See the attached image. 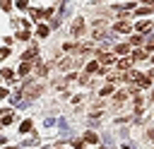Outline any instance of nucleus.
<instances>
[{"mask_svg":"<svg viewBox=\"0 0 154 149\" xmlns=\"http://www.w3.org/2000/svg\"><path fill=\"white\" fill-rule=\"evenodd\" d=\"M130 50V46L128 43H120V46H116V53H128Z\"/></svg>","mask_w":154,"mask_h":149,"instance_id":"obj_10","label":"nucleus"},{"mask_svg":"<svg viewBox=\"0 0 154 149\" xmlns=\"http://www.w3.org/2000/svg\"><path fill=\"white\" fill-rule=\"evenodd\" d=\"M36 34H38V36H48V26H43V24H41V26L36 29Z\"/></svg>","mask_w":154,"mask_h":149,"instance_id":"obj_13","label":"nucleus"},{"mask_svg":"<svg viewBox=\"0 0 154 149\" xmlns=\"http://www.w3.org/2000/svg\"><path fill=\"white\" fill-rule=\"evenodd\" d=\"M7 149H12V147H7Z\"/></svg>","mask_w":154,"mask_h":149,"instance_id":"obj_25","label":"nucleus"},{"mask_svg":"<svg viewBox=\"0 0 154 149\" xmlns=\"http://www.w3.org/2000/svg\"><path fill=\"white\" fill-rule=\"evenodd\" d=\"M149 139H152V142H154V130H149Z\"/></svg>","mask_w":154,"mask_h":149,"instance_id":"obj_23","label":"nucleus"},{"mask_svg":"<svg viewBox=\"0 0 154 149\" xmlns=\"http://www.w3.org/2000/svg\"><path fill=\"white\" fill-rule=\"evenodd\" d=\"M111 91H113V87H111V84H106V87H103V89H101V96H108V94H111Z\"/></svg>","mask_w":154,"mask_h":149,"instance_id":"obj_14","label":"nucleus"},{"mask_svg":"<svg viewBox=\"0 0 154 149\" xmlns=\"http://www.w3.org/2000/svg\"><path fill=\"white\" fill-rule=\"evenodd\" d=\"M29 70H31V65H29V62H22V65H19V74H26Z\"/></svg>","mask_w":154,"mask_h":149,"instance_id":"obj_12","label":"nucleus"},{"mask_svg":"<svg viewBox=\"0 0 154 149\" xmlns=\"http://www.w3.org/2000/svg\"><path fill=\"white\" fill-rule=\"evenodd\" d=\"M132 26H130V22H118L116 24V31H120V34H128Z\"/></svg>","mask_w":154,"mask_h":149,"instance_id":"obj_3","label":"nucleus"},{"mask_svg":"<svg viewBox=\"0 0 154 149\" xmlns=\"http://www.w3.org/2000/svg\"><path fill=\"white\" fill-rule=\"evenodd\" d=\"M82 29H84V22H82V19H77V22L72 24V34H82Z\"/></svg>","mask_w":154,"mask_h":149,"instance_id":"obj_5","label":"nucleus"},{"mask_svg":"<svg viewBox=\"0 0 154 149\" xmlns=\"http://www.w3.org/2000/svg\"><path fill=\"white\" fill-rule=\"evenodd\" d=\"M87 72H89V74H91V72H99V62H96V60L89 62V65H87Z\"/></svg>","mask_w":154,"mask_h":149,"instance_id":"obj_8","label":"nucleus"},{"mask_svg":"<svg viewBox=\"0 0 154 149\" xmlns=\"http://www.w3.org/2000/svg\"><path fill=\"white\" fill-rule=\"evenodd\" d=\"M99 62L111 65V62H113V55H111V53H99Z\"/></svg>","mask_w":154,"mask_h":149,"instance_id":"obj_4","label":"nucleus"},{"mask_svg":"<svg viewBox=\"0 0 154 149\" xmlns=\"http://www.w3.org/2000/svg\"><path fill=\"white\" fill-rule=\"evenodd\" d=\"M118 67H120V70H128V67H130V60H128V58L118 60Z\"/></svg>","mask_w":154,"mask_h":149,"instance_id":"obj_11","label":"nucleus"},{"mask_svg":"<svg viewBox=\"0 0 154 149\" xmlns=\"http://www.w3.org/2000/svg\"><path fill=\"white\" fill-rule=\"evenodd\" d=\"M142 58H144L142 50H135V53H132V60H142Z\"/></svg>","mask_w":154,"mask_h":149,"instance_id":"obj_17","label":"nucleus"},{"mask_svg":"<svg viewBox=\"0 0 154 149\" xmlns=\"http://www.w3.org/2000/svg\"><path fill=\"white\" fill-rule=\"evenodd\" d=\"M130 43H132V46H140V43H142V36H132Z\"/></svg>","mask_w":154,"mask_h":149,"instance_id":"obj_16","label":"nucleus"},{"mask_svg":"<svg viewBox=\"0 0 154 149\" xmlns=\"http://www.w3.org/2000/svg\"><path fill=\"white\" fill-rule=\"evenodd\" d=\"M84 142H89V144H94V142H99V137H96L94 132H87V135H84Z\"/></svg>","mask_w":154,"mask_h":149,"instance_id":"obj_7","label":"nucleus"},{"mask_svg":"<svg viewBox=\"0 0 154 149\" xmlns=\"http://www.w3.org/2000/svg\"><path fill=\"white\" fill-rule=\"evenodd\" d=\"M2 77H5V79H12L14 72H12V70H2Z\"/></svg>","mask_w":154,"mask_h":149,"instance_id":"obj_18","label":"nucleus"},{"mask_svg":"<svg viewBox=\"0 0 154 149\" xmlns=\"http://www.w3.org/2000/svg\"><path fill=\"white\" fill-rule=\"evenodd\" d=\"M125 96H128V94H125V91H120V94H116V101H118V103H120V101H123V99H125Z\"/></svg>","mask_w":154,"mask_h":149,"instance_id":"obj_20","label":"nucleus"},{"mask_svg":"<svg viewBox=\"0 0 154 149\" xmlns=\"http://www.w3.org/2000/svg\"><path fill=\"white\" fill-rule=\"evenodd\" d=\"M17 38H19V41H26V38H29V31H19Z\"/></svg>","mask_w":154,"mask_h":149,"instance_id":"obj_15","label":"nucleus"},{"mask_svg":"<svg viewBox=\"0 0 154 149\" xmlns=\"http://www.w3.org/2000/svg\"><path fill=\"white\" fill-rule=\"evenodd\" d=\"M36 55H38V48L34 46V48H29V50L22 55V60H24V62H29V60H31V58H36Z\"/></svg>","mask_w":154,"mask_h":149,"instance_id":"obj_2","label":"nucleus"},{"mask_svg":"<svg viewBox=\"0 0 154 149\" xmlns=\"http://www.w3.org/2000/svg\"><path fill=\"white\" fill-rule=\"evenodd\" d=\"M10 123H12V115H10V113H7V115H5V118H2V125H10Z\"/></svg>","mask_w":154,"mask_h":149,"instance_id":"obj_21","label":"nucleus"},{"mask_svg":"<svg viewBox=\"0 0 154 149\" xmlns=\"http://www.w3.org/2000/svg\"><path fill=\"white\" fill-rule=\"evenodd\" d=\"M7 96V89H0V99H5Z\"/></svg>","mask_w":154,"mask_h":149,"instance_id":"obj_22","label":"nucleus"},{"mask_svg":"<svg viewBox=\"0 0 154 149\" xmlns=\"http://www.w3.org/2000/svg\"><path fill=\"white\" fill-rule=\"evenodd\" d=\"M7 55H10V48H0V60L7 58Z\"/></svg>","mask_w":154,"mask_h":149,"instance_id":"obj_19","label":"nucleus"},{"mask_svg":"<svg viewBox=\"0 0 154 149\" xmlns=\"http://www.w3.org/2000/svg\"><path fill=\"white\" fill-rule=\"evenodd\" d=\"M152 62H154V58H152Z\"/></svg>","mask_w":154,"mask_h":149,"instance_id":"obj_24","label":"nucleus"},{"mask_svg":"<svg viewBox=\"0 0 154 149\" xmlns=\"http://www.w3.org/2000/svg\"><path fill=\"white\" fill-rule=\"evenodd\" d=\"M149 26H152V22H149V19H144V22H140V24H137V31H147Z\"/></svg>","mask_w":154,"mask_h":149,"instance_id":"obj_6","label":"nucleus"},{"mask_svg":"<svg viewBox=\"0 0 154 149\" xmlns=\"http://www.w3.org/2000/svg\"><path fill=\"white\" fill-rule=\"evenodd\" d=\"M31 130V120H24L22 125H19V132H29Z\"/></svg>","mask_w":154,"mask_h":149,"instance_id":"obj_9","label":"nucleus"},{"mask_svg":"<svg viewBox=\"0 0 154 149\" xmlns=\"http://www.w3.org/2000/svg\"><path fill=\"white\" fill-rule=\"evenodd\" d=\"M130 77H132V79H135V82H137L140 87H149V84H152V79H149V74H140V72H132Z\"/></svg>","mask_w":154,"mask_h":149,"instance_id":"obj_1","label":"nucleus"}]
</instances>
